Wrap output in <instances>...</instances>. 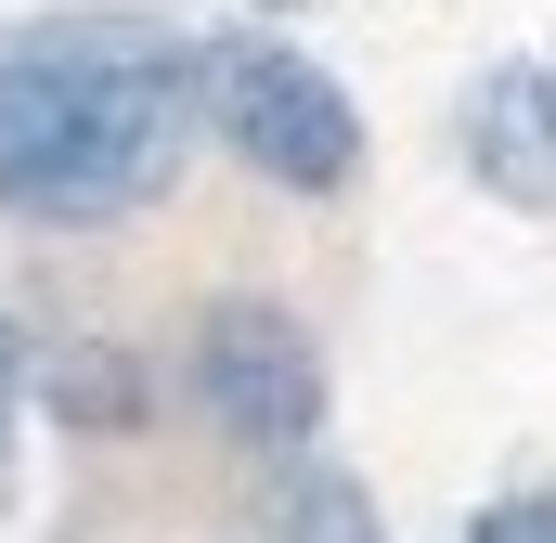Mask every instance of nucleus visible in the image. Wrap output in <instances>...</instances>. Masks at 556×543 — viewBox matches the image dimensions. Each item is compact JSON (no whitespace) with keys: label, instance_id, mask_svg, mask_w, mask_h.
Returning <instances> with one entry per match:
<instances>
[{"label":"nucleus","instance_id":"1","mask_svg":"<svg viewBox=\"0 0 556 543\" xmlns=\"http://www.w3.org/2000/svg\"><path fill=\"white\" fill-rule=\"evenodd\" d=\"M207 142V26L142 0H52L0 26V220L117 233Z\"/></svg>","mask_w":556,"mask_h":543},{"label":"nucleus","instance_id":"2","mask_svg":"<svg viewBox=\"0 0 556 543\" xmlns=\"http://www.w3.org/2000/svg\"><path fill=\"white\" fill-rule=\"evenodd\" d=\"M207 142L233 168H260L273 194H350L363 181V104L337 65H311L273 26H220L207 39Z\"/></svg>","mask_w":556,"mask_h":543},{"label":"nucleus","instance_id":"3","mask_svg":"<svg viewBox=\"0 0 556 543\" xmlns=\"http://www.w3.org/2000/svg\"><path fill=\"white\" fill-rule=\"evenodd\" d=\"M181 389L207 414V440H233L247 466H298L324 440V402H337L324 337L285 298H207L194 337H181Z\"/></svg>","mask_w":556,"mask_h":543},{"label":"nucleus","instance_id":"4","mask_svg":"<svg viewBox=\"0 0 556 543\" xmlns=\"http://www.w3.org/2000/svg\"><path fill=\"white\" fill-rule=\"evenodd\" d=\"M453 155H466V181L479 194H505V207H556V52H505V65H479L466 78V104H453Z\"/></svg>","mask_w":556,"mask_h":543},{"label":"nucleus","instance_id":"5","mask_svg":"<svg viewBox=\"0 0 556 543\" xmlns=\"http://www.w3.org/2000/svg\"><path fill=\"white\" fill-rule=\"evenodd\" d=\"M233 543H389V518H376V492H363L350 466L298 453V466L260 479V505H247V531H233Z\"/></svg>","mask_w":556,"mask_h":543},{"label":"nucleus","instance_id":"6","mask_svg":"<svg viewBox=\"0 0 556 543\" xmlns=\"http://www.w3.org/2000/svg\"><path fill=\"white\" fill-rule=\"evenodd\" d=\"M52 414H65V427H130V414H142V376H130V350H104V337L52 350Z\"/></svg>","mask_w":556,"mask_h":543},{"label":"nucleus","instance_id":"7","mask_svg":"<svg viewBox=\"0 0 556 543\" xmlns=\"http://www.w3.org/2000/svg\"><path fill=\"white\" fill-rule=\"evenodd\" d=\"M466 543H556V492H505V505H479Z\"/></svg>","mask_w":556,"mask_h":543},{"label":"nucleus","instance_id":"8","mask_svg":"<svg viewBox=\"0 0 556 543\" xmlns=\"http://www.w3.org/2000/svg\"><path fill=\"white\" fill-rule=\"evenodd\" d=\"M26 389H39V350H26V324L0 311V466H13V427H26Z\"/></svg>","mask_w":556,"mask_h":543}]
</instances>
